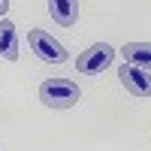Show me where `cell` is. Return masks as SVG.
I'll list each match as a JSON object with an SVG mask.
<instances>
[{
	"label": "cell",
	"mask_w": 151,
	"mask_h": 151,
	"mask_svg": "<svg viewBox=\"0 0 151 151\" xmlns=\"http://www.w3.org/2000/svg\"><path fill=\"white\" fill-rule=\"evenodd\" d=\"M40 100L48 109H70V106H76L82 100V91L70 79H48L40 88Z\"/></svg>",
	"instance_id": "obj_1"
},
{
	"label": "cell",
	"mask_w": 151,
	"mask_h": 151,
	"mask_svg": "<svg viewBox=\"0 0 151 151\" xmlns=\"http://www.w3.org/2000/svg\"><path fill=\"white\" fill-rule=\"evenodd\" d=\"M27 42L33 48V55L40 60H45V64H67V48L60 45L52 33H45L40 27H30L27 30Z\"/></svg>",
	"instance_id": "obj_2"
},
{
	"label": "cell",
	"mask_w": 151,
	"mask_h": 151,
	"mask_svg": "<svg viewBox=\"0 0 151 151\" xmlns=\"http://www.w3.org/2000/svg\"><path fill=\"white\" fill-rule=\"evenodd\" d=\"M112 60H115V48L109 42H94L91 48H85V52L76 58V70L82 76H97V73H103Z\"/></svg>",
	"instance_id": "obj_3"
},
{
	"label": "cell",
	"mask_w": 151,
	"mask_h": 151,
	"mask_svg": "<svg viewBox=\"0 0 151 151\" xmlns=\"http://www.w3.org/2000/svg\"><path fill=\"white\" fill-rule=\"evenodd\" d=\"M118 79H121V85L127 88L133 97H151V73H148V70L121 64V67H118Z\"/></svg>",
	"instance_id": "obj_4"
},
{
	"label": "cell",
	"mask_w": 151,
	"mask_h": 151,
	"mask_svg": "<svg viewBox=\"0 0 151 151\" xmlns=\"http://www.w3.org/2000/svg\"><path fill=\"white\" fill-rule=\"evenodd\" d=\"M48 15L60 27H73L79 21V0H48Z\"/></svg>",
	"instance_id": "obj_5"
},
{
	"label": "cell",
	"mask_w": 151,
	"mask_h": 151,
	"mask_svg": "<svg viewBox=\"0 0 151 151\" xmlns=\"http://www.w3.org/2000/svg\"><path fill=\"white\" fill-rule=\"evenodd\" d=\"M121 55H124V64L151 73V42H127L121 48Z\"/></svg>",
	"instance_id": "obj_6"
},
{
	"label": "cell",
	"mask_w": 151,
	"mask_h": 151,
	"mask_svg": "<svg viewBox=\"0 0 151 151\" xmlns=\"http://www.w3.org/2000/svg\"><path fill=\"white\" fill-rule=\"evenodd\" d=\"M0 58L18 60V36H15V24L9 18H0Z\"/></svg>",
	"instance_id": "obj_7"
},
{
	"label": "cell",
	"mask_w": 151,
	"mask_h": 151,
	"mask_svg": "<svg viewBox=\"0 0 151 151\" xmlns=\"http://www.w3.org/2000/svg\"><path fill=\"white\" fill-rule=\"evenodd\" d=\"M6 9H9V0H0V18L6 15Z\"/></svg>",
	"instance_id": "obj_8"
}]
</instances>
